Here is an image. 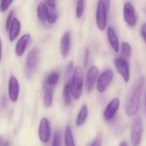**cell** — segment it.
I'll list each match as a JSON object with an SVG mask.
<instances>
[{"instance_id":"cell-9","label":"cell","mask_w":146,"mask_h":146,"mask_svg":"<svg viewBox=\"0 0 146 146\" xmlns=\"http://www.w3.org/2000/svg\"><path fill=\"white\" fill-rule=\"evenodd\" d=\"M51 137V129H50V121L46 117H43L40 120L39 126H38V138L39 140L46 144L50 141Z\"/></svg>"},{"instance_id":"cell-15","label":"cell","mask_w":146,"mask_h":146,"mask_svg":"<svg viewBox=\"0 0 146 146\" xmlns=\"http://www.w3.org/2000/svg\"><path fill=\"white\" fill-rule=\"evenodd\" d=\"M107 38L108 41L111 46V48L114 50L115 52L118 53L120 51V42L118 36L115 31V29L111 27H109L107 28Z\"/></svg>"},{"instance_id":"cell-2","label":"cell","mask_w":146,"mask_h":146,"mask_svg":"<svg viewBox=\"0 0 146 146\" xmlns=\"http://www.w3.org/2000/svg\"><path fill=\"white\" fill-rule=\"evenodd\" d=\"M69 82H70L72 97L75 100L80 99L83 92V86H84V74H83V69L80 67H76L74 68L73 75L69 80Z\"/></svg>"},{"instance_id":"cell-3","label":"cell","mask_w":146,"mask_h":146,"mask_svg":"<svg viewBox=\"0 0 146 146\" xmlns=\"http://www.w3.org/2000/svg\"><path fill=\"white\" fill-rule=\"evenodd\" d=\"M38 60H39V51L38 47H34L28 52L25 62L24 72H25L26 78L27 80L32 79L35 72V69L38 64Z\"/></svg>"},{"instance_id":"cell-28","label":"cell","mask_w":146,"mask_h":146,"mask_svg":"<svg viewBox=\"0 0 146 146\" xmlns=\"http://www.w3.org/2000/svg\"><path fill=\"white\" fill-rule=\"evenodd\" d=\"M74 62L73 61H70L68 65H67V69H66V74H67V77L70 78L72 75H73V73L74 71Z\"/></svg>"},{"instance_id":"cell-16","label":"cell","mask_w":146,"mask_h":146,"mask_svg":"<svg viewBox=\"0 0 146 146\" xmlns=\"http://www.w3.org/2000/svg\"><path fill=\"white\" fill-rule=\"evenodd\" d=\"M21 25L20 21L17 18L14 17L9 28V38L10 41H14L18 37L21 32Z\"/></svg>"},{"instance_id":"cell-29","label":"cell","mask_w":146,"mask_h":146,"mask_svg":"<svg viewBox=\"0 0 146 146\" xmlns=\"http://www.w3.org/2000/svg\"><path fill=\"white\" fill-rule=\"evenodd\" d=\"M13 19H14V11L11 10V11L9 13V15H8V16H7V18H6V22H5V28H6V30H9V26H10V24H11Z\"/></svg>"},{"instance_id":"cell-19","label":"cell","mask_w":146,"mask_h":146,"mask_svg":"<svg viewBox=\"0 0 146 146\" xmlns=\"http://www.w3.org/2000/svg\"><path fill=\"white\" fill-rule=\"evenodd\" d=\"M53 92L54 89L50 86H46L44 92V105L46 108H50L53 103Z\"/></svg>"},{"instance_id":"cell-7","label":"cell","mask_w":146,"mask_h":146,"mask_svg":"<svg viewBox=\"0 0 146 146\" xmlns=\"http://www.w3.org/2000/svg\"><path fill=\"white\" fill-rule=\"evenodd\" d=\"M123 18L127 26L131 27H133L136 26L137 21H138V16H137L136 10H135L133 4L129 1H127L124 3Z\"/></svg>"},{"instance_id":"cell-13","label":"cell","mask_w":146,"mask_h":146,"mask_svg":"<svg viewBox=\"0 0 146 146\" xmlns=\"http://www.w3.org/2000/svg\"><path fill=\"white\" fill-rule=\"evenodd\" d=\"M31 41V35L27 33L22 35L18 41L16 42L15 47V55L17 56H23V54L26 51V49L27 47V45L29 44Z\"/></svg>"},{"instance_id":"cell-10","label":"cell","mask_w":146,"mask_h":146,"mask_svg":"<svg viewBox=\"0 0 146 146\" xmlns=\"http://www.w3.org/2000/svg\"><path fill=\"white\" fill-rule=\"evenodd\" d=\"M20 94V85L15 76H10L8 83V95L12 103H16Z\"/></svg>"},{"instance_id":"cell-8","label":"cell","mask_w":146,"mask_h":146,"mask_svg":"<svg viewBox=\"0 0 146 146\" xmlns=\"http://www.w3.org/2000/svg\"><path fill=\"white\" fill-rule=\"evenodd\" d=\"M114 78V72L111 69L104 70L99 76L97 80V90L99 93L104 92L108 86L110 85Z\"/></svg>"},{"instance_id":"cell-12","label":"cell","mask_w":146,"mask_h":146,"mask_svg":"<svg viewBox=\"0 0 146 146\" xmlns=\"http://www.w3.org/2000/svg\"><path fill=\"white\" fill-rule=\"evenodd\" d=\"M98 74H99V71L98 67L92 66L88 68L86 76V87L88 92H91L93 89L94 85L98 79Z\"/></svg>"},{"instance_id":"cell-24","label":"cell","mask_w":146,"mask_h":146,"mask_svg":"<svg viewBox=\"0 0 146 146\" xmlns=\"http://www.w3.org/2000/svg\"><path fill=\"white\" fill-rule=\"evenodd\" d=\"M86 9V3L83 0H80L76 3V8H75V15L77 19H80L85 12Z\"/></svg>"},{"instance_id":"cell-22","label":"cell","mask_w":146,"mask_h":146,"mask_svg":"<svg viewBox=\"0 0 146 146\" xmlns=\"http://www.w3.org/2000/svg\"><path fill=\"white\" fill-rule=\"evenodd\" d=\"M59 78H60V75H59V73L55 71V72H52L50 73L48 77L46 78V80H45V84H46V86H50V87H54L59 81Z\"/></svg>"},{"instance_id":"cell-27","label":"cell","mask_w":146,"mask_h":146,"mask_svg":"<svg viewBox=\"0 0 146 146\" xmlns=\"http://www.w3.org/2000/svg\"><path fill=\"white\" fill-rule=\"evenodd\" d=\"M13 3V1H7V0H2L0 2V11L5 12L9 9V7Z\"/></svg>"},{"instance_id":"cell-35","label":"cell","mask_w":146,"mask_h":146,"mask_svg":"<svg viewBox=\"0 0 146 146\" xmlns=\"http://www.w3.org/2000/svg\"><path fill=\"white\" fill-rule=\"evenodd\" d=\"M1 59H2V40L0 38V62H1Z\"/></svg>"},{"instance_id":"cell-20","label":"cell","mask_w":146,"mask_h":146,"mask_svg":"<svg viewBox=\"0 0 146 146\" xmlns=\"http://www.w3.org/2000/svg\"><path fill=\"white\" fill-rule=\"evenodd\" d=\"M64 145L65 146H76L75 141L74 139L72 128L69 125H68L64 131Z\"/></svg>"},{"instance_id":"cell-31","label":"cell","mask_w":146,"mask_h":146,"mask_svg":"<svg viewBox=\"0 0 146 146\" xmlns=\"http://www.w3.org/2000/svg\"><path fill=\"white\" fill-rule=\"evenodd\" d=\"M47 7L49 8L50 10H55L56 8V2L55 1H51V0H49V1H46L45 2Z\"/></svg>"},{"instance_id":"cell-23","label":"cell","mask_w":146,"mask_h":146,"mask_svg":"<svg viewBox=\"0 0 146 146\" xmlns=\"http://www.w3.org/2000/svg\"><path fill=\"white\" fill-rule=\"evenodd\" d=\"M62 96H63V100L66 105H69L71 104V98H72V94H71V89H70V82L69 80L65 84L63 92H62Z\"/></svg>"},{"instance_id":"cell-11","label":"cell","mask_w":146,"mask_h":146,"mask_svg":"<svg viewBox=\"0 0 146 146\" xmlns=\"http://www.w3.org/2000/svg\"><path fill=\"white\" fill-rule=\"evenodd\" d=\"M120 104H121V102L118 98H115L110 101V103L108 104V105L106 106L104 111V118L105 121H110L115 116L120 108Z\"/></svg>"},{"instance_id":"cell-4","label":"cell","mask_w":146,"mask_h":146,"mask_svg":"<svg viewBox=\"0 0 146 146\" xmlns=\"http://www.w3.org/2000/svg\"><path fill=\"white\" fill-rule=\"evenodd\" d=\"M110 1H98L96 10V25L99 31H104L108 22V9Z\"/></svg>"},{"instance_id":"cell-30","label":"cell","mask_w":146,"mask_h":146,"mask_svg":"<svg viewBox=\"0 0 146 146\" xmlns=\"http://www.w3.org/2000/svg\"><path fill=\"white\" fill-rule=\"evenodd\" d=\"M140 35L146 44V22L143 23L140 27Z\"/></svg>"},{"instance_id":"cell-38","label":"cell","mask_w":146,"mask_h":146,"mask_svg":"<svg viewBox=\"0 0 146 146\" xmlns=\"http://www.w3.org/2000/svg\"><path fill=\"white\" fill-rule=\"evenodd\" d=\"M145 13H146V8H145Z\"/></svg>"},{"instance_id":"cell-25","label":"cell","mask_w":146,"mask_h":146,"mask_svg":"<svg viewBox=\"0 0 146 146\" xmlns=\"http://www.w3.org/2000/svg\"><path fill=\"white\" fill-rule=\"evenodd\" d=\"M58 20V15L55 10H50L48 16H47V20L46 21L50 24H54Z\"/></svg>"},{"instance_id":"cell-36","label":"cell","mask_w":146,"mask_h":146,"mask_svg":"<svg viewBox=\"0 0 146 146\" xmlns=\"http://www.w3.org/2000/svg\"><path fill=\"white\" fill-rule=\"evenodd\" d=\"M119 146H128V145H127V143L126 141H122V142L120 143V145Z\"/></svg>"},{"instance_id":"cell-37","label":"cell","mask_w":146,"mask_h":146,"mask_svg":"<svg viewBox=\"0 0 146 146\" xmlns=\"http://www.w3.org/2000/svg\"><path fill=\"white\" fill-rule=\"evenodd\" d=\"M145 113H146V95H145Z\"/></svg>"},{"instance_id":"cell-34","label":"cell","mask_w":146,"mask_h":146,"mask_svg":"<svg viewBox=\"0 0 146 146\" xmlns=\"http://www.w3.org/2000/svg\"><path fill=\"white\" fill-rule=\"evenodd\" d=\"M10 143L8 139L3 138V136L0 137V146H9Z\"/></svg>"},{"instance_id":"cell-32","label":"cell","mask_w":146,"mask_h":146,"mask_svg":"<svg viewBox=\"0 0 146 146\" xmlns=\"http://www.w3.org/2000/svg\"><path fill=\"white\" fill-rule=\"evenodd\" d=\"M90 146H102V138L100 136H98L91 144Z\"/></svg>"},{"instance_id":"cell-26","label":"cell","mask_w":146,"mask_h":146,"mask_svg":"<svg viewBox=\"0 0 146 146\" xmlns=\"http://www.w3.org/2000/svg\"><path fill=\"white\" fill-rule=\"evenodd\" d=\"M51 146H62V142H61V135L58 131H56L54 133L53 136V140H52V145Z\"/></svg>"},{"instance_id":"cell-14","label":"cell","mask_w":146,"mask_h":146,"mask_svg":"<svg viewBox=\"0 0 146 146\" xmlns=\"http://www.w3.org/2000/svg\"><path fill=\"white\" fill-rule=\"evenodd\" d=\"M71 49V34L69 31L64 33L60 42V51L63 57H68Z\"/></svg>"},{"instance_id":"cell-17","label":"cell","mask_w":146,"mask_h":146,"mask_svg":"<svg viewBox=\"0 0 146 146\" xmlns=\"http://www.w3.org/2000/svg\"><path fill=\"white\" fill-rule=\"evenodd\" d=\"M49 8L47 7L45 2H41L37 7V16L41 22H45L49 14Z\"/></svg>"},{"instance_id":"cell-6","label":"cell","mask_w":146,"mask_h":146,"mask_svg":"<svg viewBox=\"0 0 146 146\" xmlns=\"http://www.w3.org/2000/svg\"><path fill=\"white\" fill-rule=\"evenodd\" d=\"M115 67L118 74L121 76L125 83H128L131 78L130 74V66L128 61L121 56H118L114 61Z\"/></svg>"},{"instance_id":"cell-21","label":"cell","mask_w":146,"mask_h":146,"mask_svg":"<svg viewBox=\"0 0 146 146\" xmlns=\"http://www.w3.org/2000/svg\"><path fill=\"white\" fill-rule=\"evenodd\" d=\"M121 57L125 58L126 60L128 61V59L130 58L131 55H132V46L129 43L127 42H123L121 44Z\"/></svg>"},{"instance_id":"cell-33","label":"cell","mask_w":146,"mask_h":146,"mask_svg":"<svg viewBox=\"0 0 146 146\" xmlns=\"http://www.w3.org/2000/svg\"><path fill=\"white\" fill-rule=\"evenodd\" d=\"M89 58H90V51L88 49L86 50V53H85V58H84V66L87 67L88 62H89Z\"/></svg>"},{"instance_id":"cell-5","label":"cell","mask_w":146,"mask_h":146,"mask_svg":"<svg viewBox=\"0 0 146 146\" xmlns=\"http://www.w3.org/2000/svg\"><path fill=\"white\" fill-rule=\"evenodd\" d=\"M143 121L140 116H136L131 128V143L133 146H139L143 136Z\"/></svg>"},{"instance_id":"cell-1","label":"cell","mask_w":146,"mask_h":146,"mask_svg":"<svg viewBox=\"0 0 146 146\" xmlns=\"http://www.w3.org/2000/svg\"><path fill=\"white\" fill-rule=\"evenodd\" d=\"M144 84H145L144 78H140L134 84V86L132 87V89L130 90L127 95L125 104V111L129 117L137 115L139 112Z\"/></svg>"},{"instance_id":"cell-18","label":"cell","mask_w":146,"mask_h":146,"mask_svg":"<svg viewBox=\"0 0 146 146\" xmlns=\"http://www.w3.org/2000/svg\"><path fill=\"white\" fill-rule=\"evenodd\" d=\"M88 117V107L86 104L82 105V107L80 108L77 117H76V121H75V124L77 127H81L85 124V122L86 121Z\"/></svg>"}]
</instances>
